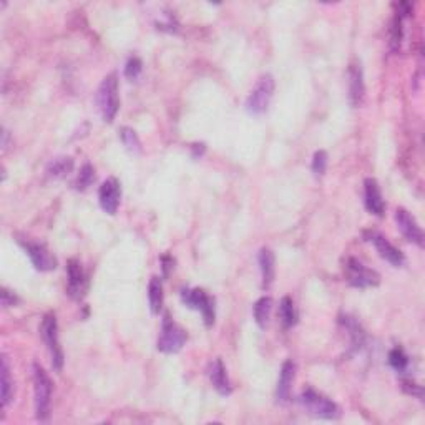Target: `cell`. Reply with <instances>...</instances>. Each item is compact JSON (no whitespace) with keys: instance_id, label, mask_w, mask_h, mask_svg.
I'll return each mask as SVG.
<instances>
[{"instance_id":"obj_1","label":"cell","mask_w":425,"mask_h":425,"mask_svg":"<svg viewBox=\"0 0 425 425\" xmlns=\"http://www.w3.org/2000/svg\"><path fill=\"white\" fill-rule=\"evenodd\" d=\"M52 391H54V384H52L45 369L40 364H34V404L35 415L40 422H47L50 417Z\"/></svg>"},{"instance_id":"obj_2","label":"cell","mask_w":425,"mask_h":425,"mask_svg":"<svg viewBox=\"0 0 425 425\" xmlns=\"http://www.w3.org/2000/svg\"><path fill=\"white\" fill-rule=\"evenodd\" d=\"M97 107L103 122L111 123L120 110V97H118V77L116 74L107 75L100 83L97 91Z\"/></svg>"},{"instance_id":"obj_3","label":"cell","mask_w":425,"mask_h":425,"mask_svg":"<svg viewBox=\"0 0 425 425\" xmlns=\"http://www.w3.org/2000/svg\"><path fill=\"white\" fill-rule=\"evenodd\" d=\"M299 404L303 406L304 411L309 412L311 415L319 417V419L336 420L340 417V408L338 404L332 402L326 395L316 392L314 389H306L299 395Z\"/></svg>"},{"instance_id":"obj_4","label":"cell","mask_w":425,"mask_h":425,"mask_svg":"<svg viewBox=\"0 0 425 425\" xmlns=\"http://www.w3.org/2000/svg\"><path fill=\"white\" fill-rule=\"evenodd\" d=\"M186 331H184L179 324H176L170 316H164L162 332H160L158 342H156L158 351L163 352V354H176V352L182 351L184 344H186Z\"/></svg>"},{"instance_id":"obj_5","label":"cell","mask_w":425,"mask_h":425,"mask_svg":"<svg viewBox=\"0 0 425 425\" xmlns=\"http://www.w3.org/2000/svg\"><path fill=\"white\" fill-rule=\"evenodd\" d=\"M274 78L272 75H263L261 78L258 80L256 87L252 88L250 97L246 100V110L250 115L259 116L263 113H266L268 108H270L271 98L274 95Z\"/></svg>"},{"instance_id":"obj_6","label":"cell","mask_w":425,"mask_h":425,"mask_svg":"<svg viewBox=\"0 0 425 425\" xmlns=\"http://www.w3.org/2000/svg\"><path fill=\"white\" fill-rule=\"evenodd\" d=\"M40 334H42V338H43V340H45L47 347H49L52 367H54L55 371H62L65 359H63L62 347H60L58 323H57V316H55L54 312H49V314H45V318L42 319Z\"/></svg>"},{"instance_id":"obj_7","label":"cell","mask_w":425,"mask_h":425,"mask_svg":"<svg viewBox=\"0 0 425 425\" xmlns=\"http://www.w3.org/2000/svg\"><path fill=\"white\" fill-rule=\"evenodd\" d=\"M344 272H346L347 283L351 286L359 287V290L375 287L380 283V276L374 270H369L366 264L356 258H347L346 264H344Z\"/></svg>"},{"instance_id":"obj_8","label":"cell","mask_w":425,"mask_h":425,"mask_svg":"<svg viewBox=\"0 0 425 425\" xmlns=\"http://www.w3.org/2000/svg\"><path fill=\"white\" fill-rule=\"evenodd\" d=\"M182 299L188 307L201 312L206 327H211L212 324H215L216 319L215 299L210 298L203 290H183Z\"/></svg>"},{"instance_id":"obj_9","label":"cell","mask_w":425,"mask_h":425,"mask_svg":"<svg viewBox=\"0 0 425 425\" xmlns=\"http://www.w3.org/2000/svg\"><path fill=\"white\" fill-rule=\"evenodd\" d=\"M364 238H366V241L374 244V248L377 250V252H379L380 258L386 259L387 263H391L392 266L395 268L404 266L406 256H404V252L400 251L399 248H395L394 244L389 241L386 236H382L377 231H366L364 232Z\"/></svg>"},{"instance_id":"obj_10","label":"cell","mask_w":425,"mask_h":425,"mask_svg":"<svg viewBox=\"0 0 425 425\" xmlns=\"http://www.w3.org/2000/svg\"><path fill=\"white\" fill-rule=\"evenodd\" d=\"M20 244H22V248L29 254L30 261L37 271H54L57 268V259L47 250L45 244L32 241H20Z\"/></svg>"},{"instance_id":"obj_11","label":"cell","mask_w":425,"mask_h":425,"mask_svg":"<svg viewBox=\"0 0 425 425\" xmlns=\"http://www.w3.org/2000/svg\"><path fill=\"white\" fill-rule=\"evenodd\" d=\"M395 223H397V228H399V231L402 232L404 238H406L407 241L415 243L417 246H422L424 231L411 212H408L407 210H404V208H397Z\"/></svg>"},{"instance_id":"obj_12","label":"cell","mask_w":425,"mask_h":425,"mask_svg":"<svg viewBox=\"0 0 425 425\" xmlns=\"http://www.w3.org/2000/svg\"><path fill=\"white\" fill-rule=\"evenodd\" d=\"M98 199L100 206H102V210L105 211L107 215H116L120 206V199H122V188H120L118 179L108 178L107 182H103L98 191Z\"/></svg>"},{"instance_id":"obj_13","label":"cell","mask_w":425,"mask_h":425,"mask_svg":"<svg viewBox=\"0 0 425 425\" xmlns=\"http://www.w3.org/2000/svg\"><path fill=\"white\" fill-rule=\"evenodd\" d=\"M67 276H68V294L74 299L80 301L87 292V276L83 272L82 264L77 259H70L67 264Z\"/></svg>"},{"instance_id":"obj_14","label":"cell","mask_w":425,"mask_h":425,"mask_svg":"<svg viewBox=\"0 0 425 425\" xmlns=\"http://www.w3.org/2000/svg\"><path fill=\"white\" fill-rule=\"evenodd\" d=\"M364 203H366L367 211L374 216H382L386 211V203H384L380 186L374 178H367L364 183Z\"/></svg>"},{"instance_id":"obj_15","label":"cell","mask_w":425,"mask_h":425,"mask_svg":"<svg viewBox=\"0 0 425 425\" xmlns=\"http://www.w3.org/2000/svg\"><path fill=\"white\" fill-rule=\"evenodd\" d=\"M208 375H210V380L212 384V387L216 389L219 395H230L232 392L230 377H228V371L224 367L221 359H215L208 367Z\"/></svg>"},{"instance_id":"obj_16","label":"cell","mask_w":425,"mask_h":425,"mask_svg":"<svg viewBox=\"0 0 425 425\" xmlns=\"http://www.w3.org/2000/svg\"><path fill=\"white\" fill-rule=\"evenodd\" d=\"M296 377V364L292 360H286L281 367L278 387H276V397L279 402H287L291 397V387Z\"/></svg>"},{"instance_id":"obj_17","label":"cell","mask_w":425,"mask_h":425,"mask_svg":"<svg viewBox=\"0 0 425 425\" xmlns=\"http://www.w3.org/2000/svg\"><path fill=\"white\" fill-rule=\"evenodd\" d=\"M366 87H364V75L360 65H351L349 68V102L352 107H359L364 100Z\"/></svg>"},{"instance_id":"obj_18","label":"cell","mask_w":425,"mask_h":425,"mask_svg":"<svg viewBox=\"0 0 425 425\" xmlns=\"http://www.w3.org/2000/svg\"><path fill=\"white\" fill-rule=\"evenodd\" d=\"M259 270L263 276V287H270L276 276V258L268 248H263L259 252Z\"/></svg>"},{"instance_id":"obj_19","label":"cell","mask_w":425,"mask_h":425,"mask_svg":"<svg viewBox=\"0 0 425 425\" xmlns=\"http://www.w3.org/2000/svg\"><path fill=\"white\" fill-rule=\"evenodd\" d=\"M74 170V160L70 156H60V158L52 160L47 166V175L54 179H62L72 173Z\"/></svg>"},{"instance_id":"obj_20","label":"cell","mask_w":425,"mask_h":425,"mask_svg":"<svg viewBox=\"0 0 425 425\" xmlns=\"http://www.w3.org/2000/svg\"><path fill=\"white\" fill-rule=\"evenodd\" d=\"M148 303H150L151 314H160L163 307V284L162 279L156 276H153L148 284Z\"/></svg>"},{"instance_id":"obj_21","label":"cell","mask_w":425,"mask_h":425,"mask_svg":"<svg viewBox=\"0 0 425 425\" xmlns=\"http://www.w3.org/2000/svg\"><path fill=\"white\" fill-rule=\"evenodd\" d=\"M279 318L283 326L290 329L298 324V309L294 306V301L291 298H283L279 303Z\"/></svg>"},{"instance_id":"obj_22","label":"cell","mask_w":425,"mask_h":425,"mask_svg":"<svg viewBox=\"0 0 425 425\" xmlns=\"http://www.w3.org/2000/svg\"><path fill=\"white\" fill-rule=\"evenodd\" d=\"M272 309V299L271 298H264L258 299L252 306V314H254V320L261 329H266L268 323H270V316Z\"/></svg>"},{"instance_id":"obj_23","label":"cell","mask_w":425,"mask_h":425,"mask_svg":"<svg viewBox=\"0 0 425 425\" xmlns=\"http://www.w3.org/2000/svg\"><path fill=\"white\" fill-rule=\"evenodd\" d=\"M14 397V380L10 377L9 360L6 356H2V406L7 407Z\"/></svg>"},{"instance_id":"obj_24","label":"cell","mask_w":425,"mask_h":425,"mask_svg":"<svg viewBox=\"0 0 425 425\" xmlns=\"http://www.w3.org/2000/svg\"><path fill=\"white\" fill-rule=\"evenodd\" d=\"M120 138H122V143L125 145V148L130 151V153L136 155L142 151V142H140L138 135H136L133 128L123 127L122 130H120Z\"/></svg>"},{"instance_id":"obj_25","label":"cell","mask_w":425,"mask_h":425,"mask_svg":"<svg viewBox=\"0 0 425 425\" xmlns=\"http://www.w3.org/2000/svg\"><path fill=\"white\" fill-rule=\"evenodd\" d=\"M389 364H391L394 371L402 374L408 367V356L404 352L402 347H394L389 352Z\"/></svg>"},{"instance_id":"obj_26","label":"cell","mask_w":425,"mask_h":425,"mask_svg":"<svg viewBox=\"0 0 425 425\" xmlns=\"http://www.w3.org/2000/svg\"><path fill=\"white\" fill-rule=\"evenodd\" d=\"M94 182H95L94 166H91L90 163L83 164L82 170H80V173L77 176V179H75V190H78V191L87 190L88 186H91V183Z\"/></svg>"},{"instance_id":"obj_27","label":"cell","mask_w":425,"mask_h":425,"mask_svg":"<svg viewBox=\"0 0 425 425\" xmlns=\"http://www.w3.org/2000/svg\"><path fill=\"white\" fill-rule=\"evenodd\" d=\"M311 170L316 176H323L324 173H326V170H327V153H326V151H323V150L316 151L314 158H312Z\"/></svg>"},{"instance_id":"obj_28","label":"cell","mask_w":425,"mask_h":425,"mask_svg":"<svg viewBox=\"0 0 425 425\" xmlns=\"http://www.w3.org/2000/svg\"><path fill=\"white\" fill-rule=\"evenodd\" d=\"M143 72V62L140 60L138 57H133L130 58L127 62V67H125V77L128 80H136L142 75Z\"/></svg>"},{"instance_id":"obj_29","label":"cell","mask_w":425,"mask_h":425,"mask_svg":"<svg viewBox=\"0 0 425 425\" xmlns=\"http://www.w3.org/2000/svg\"><path fill=\"white\" fill-rule=\"evenodd\" d=\"M19 303V298L14 294V292L7 290V287H2V306L3 307H12Z\"/></svg>"},{"instance_id":"obj_30","label":"cell","mask_w":425,"mask_h":425,"mask_svg":"<svg viewBox=\"0 0 425 425\" xmlns=\"http://www.w3.org/2000/svg\"><path fill=\"white\" fill-rule=\"evenodd\" d=\"M402 387L406 389L408 394L417 395V397H419V399H422V397H424V395H422V387L417 386L415 382H411V380H404V382H402Z\"/></svg>"}]
</instances>
